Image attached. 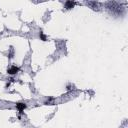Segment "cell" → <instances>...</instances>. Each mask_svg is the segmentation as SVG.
<instances>
[{"instance_id": "cell-3", "label": "cell", "mask_w": 128, "mask_h": 128, "mask_svg": "<svg viewBox=\"0 0 128 128\" xmlns=\"http://www.w3.org/2000/svg\"><path fill=\"white\" fill-rule=\"evenodd\" d=\"M65 8L67 9V10H70V9H72V8H74V6L76 5V2L75 1H71V0H68V1H66L65 2Z\"/></svg>"}, {"instance_id": "cell-2", "label": "cell", "mask_w": 128, "mask_h": 128, "mask_svg": "<svg viewBox=\"0 0 128 128\" xmlns=\"http://www.w3.org/2000/svg\"><path fill=\"white\" fill-rule=\"evenodd\" d=\"M19 67H17V66H15V65H12L10 68H8L7 69V73L9 74V75H15L16 73H18L19 72Z\"/></svg>"}, {"instance_id": "cell-1", "label": "cell", "mask_w": 128, "mask_h": 128, "mask_svg": "<svg viewBox=\"0 0 128 128\" xmlns=\"http://www.w3.org/2000/svg\"><path fill=\"white\" fill-rule=\"evenodd\" d=\"M26 107H27L26 103H23V102H19V103L16 104V108H17V110H18V112L20 114L23 113V111L26 109Z\"/></svg>"}, {"instance_id": "cell-4", "label": "cell", "mask_w": 128, "mask_h": 128, "mask_svg": "<svg viewBox=\"0 0 128 128\" xmlns=\"http://www.w3.org/2000/svg\"><path fill=\"white\" fill-rule=\"evenodd\" d=\"M39 38H40V40H42V41H47V36H46L41 30H40V32H39Z\"/></svg>"}]
</instances>
